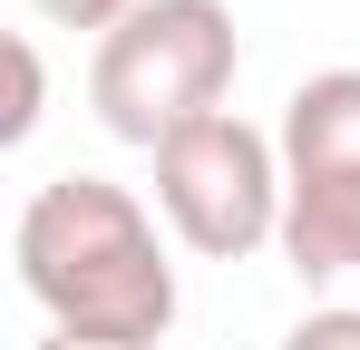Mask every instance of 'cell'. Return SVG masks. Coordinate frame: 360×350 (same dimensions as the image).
I'll list each match as a JSON object with an SVG mask.
<instances>
[{"instance_id": "6da1fadb", "label": "cell", "mask_w": 360, "mask_h": 350, "mask_svg": "<svg viewBox=\"0 0 360 350\" xmlns=\"http://www.w3.org/2000/svg\"><path fill=\"white\" fill-rule=\"evenodd\" d=\"M20 292L49 311V331L166 341L176 331V263L146 224V205L108 175H49L20 205Z\"/></svg>"}, {"instance_id": "7a4b0ae2", "label": "cell", "mask_w": 360, "mask_h": 350, "mask_svg": "<svg viewBox=\"0 0 360 350\" xmlns=\"http://www.w3.org/2000/svg\"><path fill=\"white\" fill-rule=\"evenodd\" d=\"M234 58H243V39H234V10H224V0H146L127 30L98 39V58H88V108H98L108 136H127V146L156 156L195 117H224Z\"/></svg>"}, {"instance_id": "3957f363", "label": "cell", "mask_w": 360, "mask_h": 350, "mask_svg": "<svg viewBox=\"0 0 360 350\" xmlns=\"http://www.w3.org/2000/svg\"><path fill=\"white\" fill-rule=\"evenodd\" d=\"M283 253L302 283L360 273V68L302 78L283 108Z\"/></svg>"}, {"instance_id": "277c9868", "label": "cell", "mask_w": 360, "mask_h": 350, "mask_svg": "<svg viewBox=\"0 0 360 350\" xmlns=\"http://www.w3.org/2000/svg\"><path fill=\"white\" fill-rule=\"evenodd\" d=\"M156 205L205 263H243L283 243V146L243 117H195L156 146Z\"/></svg>"}, {"instance_id": "5b68a950", "label": "cell", "mask_w": 360, "mask_h": 350, "mask_svg": "<svg viewBox=\"0 0 360 350\" xmlns=\"http://www.w3.org/2000/svg\"><path fill=\"white\" fill-rule=\"evenodd\" d=\"M30 127H39V49L10 39V108H0V146H20Z\"/></svg>"}, {"instance_id": "8992f818", "label": "cell", "mask_w": 360, "mask_h": 350, "mask_svg": "<svg viewBox=\"0 0 360 350\" xmlns=\"http://www.w3.org/2000/svg\"><path fill=\"white\" fill-rule=\"evenodd\" d=\"M136 10H146V0H39V20H59V30H98V39L127 30Z\"/></svg>"}, {"instance_id": "52a82bcc", "label": "cell", "mask_w": 360, "mask_h": 350, "mask_svg": "<svg viewBox=\"0 0 360 350\" xmlns=\"http://www.w3.org/2000/svg\"><path fill=\"white\" fill-rule=\"evenodd\" d=\"M283 350H360V311H311L283 331Z\"/></svg>"}, {"instance_id": "ba28073f", "label": "cell", "mask_w": 360, "mask_h": 350, "mask_svg": "<svg viewBox=\"0 0 360 350\" xmlns=\"http://www.w3.org/2000/svg\"><path fill=\"white\" fill-rule=\"evenodd\" d=\"M39 350H166V341H108V331H49Z\"/></svg>"}]
</instances>
